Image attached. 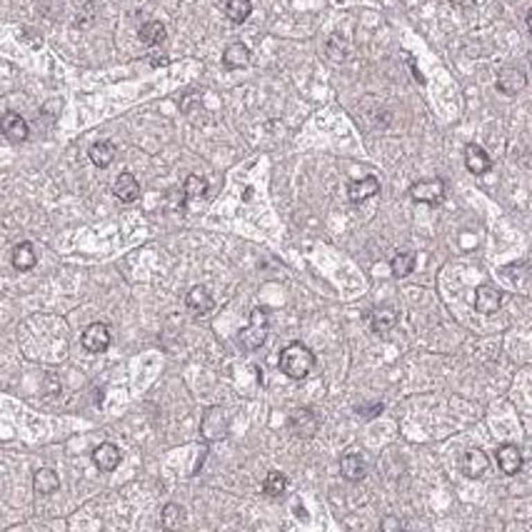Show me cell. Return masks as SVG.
Masks as SVG:
<instances>
[{"instance_id": "83f0119b", "label": "cell", "mask_w": 532, "mask_h": 532, "mask_svg": "<svg viewBox=\"0 0 532 532\" xmlns=\"http://www.w3.org/2000/svg\"><path fill=\"white\" fill-rule=\"evenodd\" d=\"M183 190H185L187 200L203 198V195L208 192V180H205V178H200V175H187V180H185V185H183Z\"/></svg>"}, {"instance_id": "603a6c76", "label": "cell", "mask_w": 532, "mask_h": 532, "mask_svg": "<svg viewBox=\"0 0 532 532\" xmlns=\"http://www.w3.org/2000/svg\"><path fill=\"white\" fill-rule=\"evenodd\" d=\"M285 490H288V477H285L280 470H270L263 482V493L268 495V497H280Z\"/></svg>"}, {"instance_id": "5b68a950", "label": "cell", "mask_w": 532, "mask_h": 532, "mask_svg": "<svg viewBox=\"0 0 532 532\" xmlns=\"http://www.w3.org/2000/svg\"><path fill=\"white\" fill-rule=\"evenodd\" d=\"M318 428H320V417L315 415L310 407H295L290 412V430L295 432V437L310 440V437H315Z\"/></svg>"}, {"instance_id": "4316f807", "label": "cell", "mask_w": 532, "mask_h": 532, "mask_svg": "<svg viewBox=\"0 0 532 532\" xmlns=\"http://www.w3.org/2000/svg\"><path fill=\"white\" fill-rule=\"evenodd\" d=\"M140 40L145 45H160L165 40V26L160 20H150L140 28Z\"/></svg>"}, {"instance_id": "3957f363", "label": "cell", "mask_w": 532, "mask_h": 532, "mask_svg": "<svg viewBox=\"0 0 532 532\" xmlns=\"http://www.w3.org/2000/svg\"><path fill=\"white\" fill-rule=\"evenodd\" d=\"M200 432H203V437H205L208 443H218V440H223L225 435H228V415H225L223 407H210V410L203 415V420H200Z\"/></svg>"}, {"instance_id": "44dd1931", "label": "cell", "mask_w": 532, "mask_h": 532, "mask_svg": "<svg viewBox=\"0 0 532 532\" xmlns=\"http://www.w3.org/2000/svg\"><path fill=\"white\" fill-rule=\"evenodd\" d=\"M38 263V255H35V248L30 243H18L13 248V268L18 273H28V270L35 268Z\"/></svg>"}, {"instance_id": "ac0fdd59", "label": "cell", "mask_w": 532, "mask_h": 532, "mask_svg": "<svg viewBox=\"0 0 532 532\" xmlns=\"http://www.w3.org/2000/svg\"><path fill=\"white\" fill-rule=\"evenodd\" d=\"M223 65L228 68V71L248 68V65H250V51H248V45H243V43L228 45L223 53Z\"/></svg>"}, {"instance_id": "7402d4cb", "label": "cell", "mask_w": 532, "mask_h": 532, "mask_svg": "<svg viewBox=\"0 0 532 532\" xmlns=\"http://www.w3.org/2000/svg\"><path fill=\"white\" fill-rule=\"evenodd\" d=\"M116 145L110 140H98V143H93L90 145V160H93V165H98V167H108L110 163L116 160Z\"/></svg>"}, {"instance_id": "4dcf8cb0", "label": "cell", "mask_w": 532, "mask_h": 532, "mask_svg": "<svg viewBox=\"0 0 532 532\" xmlns=\"http://www.w3.org/2000/svg\"><path fill=\"white\" fill-rule=\"evenodd\" d=\"M295 515L300 520H308V513H305V507H302V505H295Z\"/></svg>"}, {"instance_id": "277c9868", "label": "cell", "mask_w": 532, "mask_h": 532, "mask_svg": "<svg viewBox=\"0 0 532 532\" xmlns=\"http://www.w3.org/2000/svg\"><path fill=\"white\" fill-rule=\"evenodd\" d=\"M410 198L415 203H428V205H437L445 200V180L432 178V180H417L410 185Z\"/></svg>"}, {"instance_id": "cb8c5ba5", "label": "cell", "mask_w": 532, "mask_h": 532, "mask_svg": "<svg viewBox=\"0 0 532 532\" xmlns=\"http://www.w3.org/2000/svg\"><path fill=\"white\" fill-rule=\"evenodd\" d=\"M225 13H228V18H230L235 26H240V23H245V20L250 18L253 3H250V0H228V6H225Z\"/></svg>"}, {"instance_id": "8992f818", "label": "cell", "mask_w": 532, "mask_h": 532, "mask_svg": "<svg viewBox=\"0 0 532 532\" xmlns=\"http://www.w3.org/2000/svg\"><path fill=\"white\" fill-rule=\"evenodd\" d=\"M83 347L88 350V353L93 355H100L105 353L110 347V342H113V335H110V327L105 325V322H93V325L85 327V333H83Z\"/></svg>"}, {"instance_id": "7a4b0ae2", "label": "cell", "mask_w": 532, "mask_h": 532, "mask_svg": "<svg viewBox=\"0 0 532 532\" xmlns=\"http://www.w3.org/2000/svg\"><path fill=\"white\" fill-rule=\"evenodd\" d=\"M268 327H270L268 310L255 308L250 313L248 327H243L240 335H237V345L243 347V350H248V353H253V350H257V347H263V342L268 340Z\"/></svg>"}, {"instance_id": "2e32d148", "label": "cell", "mask_w": 532, "mask_h": 532, "mask_svg": "<svg viewBox=\"0 0 532 532\" xmlns=\"http://www.w3.org/2000/svg\"><path fill=\"white\" fill-rule=\"evenodd\" d=\"M3 133H6L8 140L23 143V140H28L30 128H28L26 118L20 116V113H6V116H3Z\"/></svg>"}, {"instance_id": "5bb4252c", "label": "cell", "mask_w": 532, "mask_h": 532, "mask_svg": "<svg viewBox=\"0 0 532 532\" xmlns=\"http://www.w3.org/2000/svg\"><path fill=\"white\" fill-rule=\"evenodd\" d=\"M365 473H367L365 460H363L360 452L350 450V452H345V455L340 457V475L347 482H360L363 477H365Z\"/></svg>"}, {"instance_id": "d6986e66", "label": "cell", "mask_w": 532, "mask_h": 532, "mask_svg": "<svg viewBox=\"0 0 532 532\" xmlns=\"http://www.w3.org/2000/svg\"><path fill=\"white\" fill-rule=\"evenodd\" d=\"M185 305L192 315H208L212 310V297L203 285H195V288L187 293L185 297Z\"/></svg>"}, {"instance_id": "52a82bcc", "label": "cell", "mask_w": 532, "mask_h": 532, "mask_svg": "<svg viewBox=\"0 0 532 532\" xmlns=\"http://www.w3.org/2000/svg\"><path fill=\"white\" fill-rule=\"evenodd\" d=\"M502 305V293L490 282H482L475 290V310L482 315H495Z\"/></svg>"}, {"instance_id": "d6a6232c", "label": "cell", "mask_w": 532, "mask_h": 532, "mask_svg": "<svg viewBox=\"0 0 532 532\" xmlns=\"http://www.w3.org/2000/svg\"><path fill=\"white\" fill-rule=\"evenodd\" d=\"M150 63H153V65H167V60L165 58H153Z\"/></svg>"}, {"instance_id": "4fadbf2b", "label": "cell", "mask_w": 532, "mask_h": 532, "mask_svg": "<svg viewBox=\"0 0 532 532\" xmlns=\"http://www.w3.org/2000/svg\"><path fill=\"white\" fill-rule=\"evenodd\" d=\"M465 167H468L473 175H485L493 167V160L490 155L485 153V148H480L477 143H470L465 148Z\"/></svg>"}, {"instance_id": "f1b7e54d", "label": "cell", "mask_w": 532, "mask_h": 532, "mask_svg": "<svg viewBox=\"0 0 532 532\" xmlns=\"http://www.w3.org/2000/svg\"><path fill=\"white\" fill-rule=\"evenodd\" d=\"M380 412H383V403H375L372 407H358V415L367 417V420H370V417H378Z\"/></svg>"}, {"instance_id": "e0dca14e", "label": "cell", "mask_w": 532, "mask_h": 532, "mask_svg": "<svg viewBox=\"0 0 532 532\" xmlns=\"http://www.w3.org/2000/svg\"><path fill=\"white\" fill-rule=\"evenodd\" d=\"M395 325H398V310L390 308V305H380L370 313V327L375 333H390Z\"/></svg>"}, {"instance_id": "9a60e30c", "label": "cell", "mask_w": 532, "mask_h": 532, "mask_svg": "<svg viewBox=\"0 0 532 532\" xmlns=\"http://www.w3.org/2000/svg\"><path fill=\"white\" fill-rule=\"evenodd\" d=\"M525 85H527V77L520 68H505V71H500V75H497V90H500L502 95H517Z\"/></svg>"}, {"instance_id": "30bf717a", "label": "cell", "mask_w": 532, "mask_h": 532, "mask_svg": "<svg viewBox=\"0 0 532 532\" xmlns=\"http://www.w3.org/2000/svg\"><path fill=\"white\" fill-rule=\"evenodd\" d=\"M120 460H122L120 448L113 443H100L93 450V465H95L100 473H113V470L120 465Z\"/></svg>"}, {"instance_id": "484cf974", "label": "cell", "mask_w": 532, "mask_h": 532, "mask_svg": "<svg viewBox=\"0 0 532 532\" xmlns=\"http://www.w3.org/2000/svg\"><path fill=\"white\" fill-rule=\"evenodd\" d=\"M160 520H163V527L175 530V527L185 525V510H183V505H178V502H167V505L163 507Z\"/></svg>"}, {"instance_id": "8fae6325", "label": "cell", "mask_w": 532, "mask_h": 532, "mask_svg": "<svg viewBox=\"0 0 532 532\" xmlns=\"http://www.w3.org/2000/svg\"><path fill=\"white\" fill-rule=\"evenodd\" d=\"M495 460H497V468L505 475H517L520 470H522V452H520V448L513 443L500 445L497 452H495Z\"/></svg>"}, {"instance_id": "1f68e13d", "label": "cell", "mask_w": 532, "mask_h": 532, "mask_svg": "<svg viewBox=\"0 0 532 532\" xmlns=\"http://www.w3.org/2000/svg\"><path fill=\"white\" fill-rule=\"evenodd\" d=\"M525 23H527V30L532 33V8L527 10V18H525Z\"/></svg>"}, {"instance_id": "7c38bea8", "label": "cell", "mask_w": 532, "mask_h": 532, "mask_svg": "<svg viewBox=\"0 0 532 532\" xmlns=\"http://www.w3.org/2000/svg\"><path fill=\"white\" fill-rule=\"evenodd\" d=\"M113 195H116L120 203H135L140 198V183L133 173H120L118 180L113 183Z\"/></svg>"}, {"instance_id": "ba28073f", "label": "cell", "mask_w": 532, "mask_h": 532, "mask_svg": "<svg viewBox=\"0 0 532 532\" xmlns=\"http://www.w3.org/2000/svg\"><path fill=\"white\" fill-rule=\"evenodd\" d=\"M460 468H462V475H465V477H470V480H480L490 468L488 452H482L480 448H470L468 452L462 455Z\"/></svg>"}, {"instance_id": "9c48e42d", "label": "cell", "mask_w": 532, "mask_h": 532, "mask_svg": "<svg viewBox=\"0 0 532 532\" xmlns=\"http://www.w3.org/2000/svg\"><path fill=\"white\" fill-rule=\"evenodd\" d=\"M378 192H380V180L375 178V175H365V178L353 180V183L347 185V198H350V203H355V205L375 198Z\"/></svg>"}, {"instance_id": "d4e9b609", "label": "cell", "mask_w": 532, "mask_h": 532, "mask_svg": "<svg viewBox=\"0 0 532 532\" xmlns=\"http://www.w3.org/2000/svg\"><path fill=\"white\" fill-rule=\"evenodd\" d=\"M390 270L395 277H407L415 270V253L405 250V253H398V255L390 260Z\"/></svg>"}, {"instance_id": "6da1fadb", "label": "cell", "mask_w": 532, "mask_h": 532, "mask_svg": "<svg viewBox=\"0 0 532 532\" xmlns=\"http://www.w3.org/2000/svg\"><path fill=\"white\" fill-rule=\"evenodd\" d=\"M315 367V353L302 342H290L280 353V372L290 380H305Z\"/></svg>"}, {"instance_id": "ffe728a7", "label": "cell", "mask_w": 532, "mask_h": 532, "mask_svg": "<svg viewBox=\"0 0 532 532\" xmlns=\"http://www.w3.org/2000/svg\"><path fill=\"white\" fill-rule=\"evenodd\" d=\"M33 488H35L38 495H53L60 488V477L55 475V470L40 468V470H35V475H33Z\"/></svg>"}, {"instance_id": "f546056e", "label": "cell", "mask_w": 532, "mask_h": 532, "mask_svg": "<svg viewBox=\"0 0 532 532\" xmlns=\"http://www.w3.org/2000/svg\"><path fill=\"white\" fill-rule=\"evenodd\" d=\"M380 527H383V530H400V527H403V522H400V520H395V517H385Z\"/></svg>"}]
</instances>
